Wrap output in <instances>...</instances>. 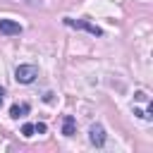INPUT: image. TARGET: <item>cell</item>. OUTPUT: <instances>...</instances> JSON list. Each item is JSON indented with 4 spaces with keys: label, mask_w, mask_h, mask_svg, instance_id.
<instances>
[{
    "label": "cell",
    "mask_w": 153,
    "mask_h": 153,
    "mask_svg": "<svg viewBox=\"0 0 153 153\" xmlns=\"http://www.w3.org/2000/svg\"><path fill=\"white\" fill-rule=\"evenodd\" d=\"M22 134H24L26 139H29V136H33V134H36V129H33V124H24V127H22Z\"/></svg>",
    "instance_id": "52a82bcc"
},
{
    "label": "cell",
    "mask_w": 153,
    "mask_h": 153,
    "mask_svg": "<svg viewBox=\"0 0 153 153\" xmlns=\"http://www.w3.org/2000/svg\"><path fill=\"white\" fill-rule=\"evenodd\" d=\"M0 33H5V36H19L22 33V24L12 22V19H0Z\"/></svg>",
    "instance_id": "3957f363"
},
{
    "label": "cell",
    "mask_w": 153,
    "mask_h": 153,
    "mask_svg": "<svg viewBox=\"0 0 153 153\" xmlns=\"http://www.w3.org/2000/svg\"><path fill=\"white\" fill-rule=\"evenodd\" d=\"M2 100H5V88L0 86V105H2Z\"/></svg>",
    "instance_id": "30bf717a"
},
{
    "label": "cell",
    "mask_w": 153,
    "mask_h": 153,
    "mask_svg": "<svg viewBox=\"0 0 153 153\" xmlns=\"http://www.w3.org/2000/svg\"><path fill=\"white\" fill-rule=\"evenodd\" d=\"M33 129H36V134H45V129H48V127H45L43 122H36V124H33Z\"/></svg>",
    "instance_id": "9c48e42d"
},
{
    "label": "cell",
    "mask_w": 153,
    "mask_h": 153,
    "mask_svg": "<svg viewBox=\"0 0 153 153\" xmlns=\"http://www.w3.org/2000/svg\"><path fill=\"white\" fill-rule=\"evenodd\" d=\"M36 76H38V69H36L33 65H19V67L14 69V79H17L19 84H31Z\"/></svg>",
    "instance_id": "6da1fadb"
},
{
    "label": "cell",
    "mask_w": 153,
    "mask_h": 153,
    "mask_svg": "<svg viewBox=\"0 0 153 153\" xmlns=\"http://www.w3.org/2000/svg\"><path fill=\"white\" fill-rule=\"evenodd\" d=\"M62 134H65V136H72V134H74V117H72V115L65 117V122H62Z\"/></svg>",
    "instance_id": "8992f818"
},
{
    "label": "cell",
    "mask_w": 153,
    "mask_h": 153,
    "mask_svg": "<svg viewBox=\"0 0 153 153\" xmlns=\"http://www.w3.org/2000/svg\"><path fill=\"white\" fill-rule=\"evenodd\" d=\"M26 115H29V103H14V105L10 108V117H14V120L26 117Z\"/></svg>",
    "instance_id": "5b68a950"
},
{
    "label": "cell",
    "mask_w": 153,
    "mask_h": 153,
    "mask_svg": "<svg viewBox=\"0 0 153 153\" xmlns=\"http://www.w3.org/2000/svg\"><path fill=\"white\" fill-rule=\"evenodd\" d=\"M88 141L100 148V146L105 143V129H103L100 124H91V129H88Z\"/></svg>",
    "instance_id": "277c9868"
},
{
    "label": "cell",
    "mask_w": 153,
    "mask_h": 153,
    "mask_svg": "<svg viewBox=\"0 0 153 153\" xmlns=\"http://www.w3.org/2000/svg\"><path fill=\"white\" fill-rule=\"evenodd\" d=\"M65 24L67 26H74V29H84V31H88L91 36H103V29H98L96 24H91V22H86V19H65Z\"/></svg>",
    "instance_id": "7a4b0ae2"
},
{
    "label": "cell",
    "mask_w": 153,
    "mask_h": 153,
    "mask_svg": "<svg viewBox=\"0 0 153 153\" xmlns=\"http://www.w3.org/2000/svg\"><path fill=\"white\" fill-rule=\"evenodd\" d=\"M134 98H136L139 103H148V93H146V91H136V96H134Z\"/></svg>",
    "instance_id": "ba28073f"
}]
</instances>
